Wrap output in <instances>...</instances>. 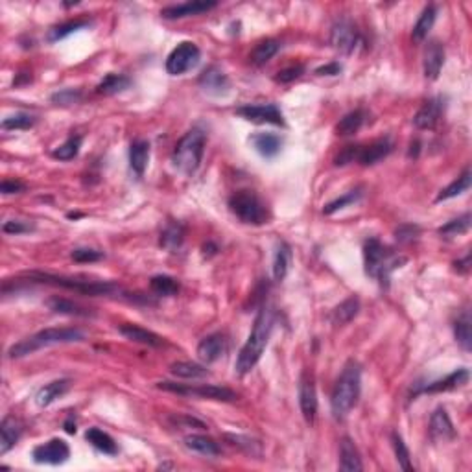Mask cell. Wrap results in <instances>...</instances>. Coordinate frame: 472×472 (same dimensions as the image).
<instances>
[{
	"label": "cell",
	"mask_w": 472,
	"mask_h": 472,
	"mask_svg": "<svg viewBox=\"0 0 472 472\" xmlns=\"http://www.w3.org/2000/svg\"><path fill=\"white\" fill-rule=\"evenodd\" d=\"M273 323H275V314L269 306H262L258 310L255 323H253L251 334L247 338V341L242 345L238 356L235 362L236 375H247L255 365L258 363L260 356H262L264 349L268 345L269 336H272Z\"/></svg>",
	"instance_id": "obj_1"
},
{
	"label": "cell",
	"mask_w": 472,
	"mask_h": 472,
	"mask_svg": "<svg viewBox=\"0 0 472 472\" xmlns=\"http://www.w3.org/2000/svg\"><path fill=\"white\" fill-rule=\"evenodd\" d=\"M362 391V368L354 360H349L336 380L331 397V408L334 419H345L349 411L356 406Z\"/></svg>",
	"instance_id": "obj_2"
},
{
	"label": "cell",
	"mask_w": 472,
	"mask_h": 472,
	"mask_svg": "<svg viewBox=\"0 0 472 472\" xmlns=\"http://www.w3.org/2000/svg\"><path fill=\"white\" fill-rule=\"evenodd\" d=\"M363 262L368 277L377 278L380 286L388 288L391 273L406 262L404 257H399L388 246H384L378 238H369L363 244Z\"/></svg>",
	"instance_id": "obj_3"
},
{
	"label": "cell",
	"mask_w": 472,
	"mask_h": 472,
	"mask_svg": "<svg viewBox=\"0 0 472 472\" xmlns=\"http://www.w3.org/2000/svg\"><path fill=\"white\" fill-rule=\"evenodd\" d=\"M205 144H207V135L200 127H192L190 132L184 133L172 152L173 168L184 175L198 172L203 159Z\"/></svg>",
	"instance_id": "obj_4"
},
{
	"label": "cell",
	"mask_w": 472,
	"mask_h": 472,
	"mask_svg": "<svg viewBox=\"0 0 472 472\" xmlns=\"http://www.w3.org/2000/svg\"><path fill=\"white\" fill-rule=\"evenodd\" d=\"M85 334L79 329H45L37 332L26 340L19 341L15 345L10 347L8 356L10 358H24L28 354H33L42 347L59 345V343H74V341H84Z\"/></svg>",
	"instance_id": "obj_5"
},
{
	"label": "cell",
	"mask_w": 472,
	"mask_h": 472,
	"mask_svg": "<svg viewBox=\"0 0 472 472\" xmlns=\"http://www.w3.org/2000/svg\"><path fill=\"white\" fill-rule=\"evenodd\" d=\"M28 278H32L36 283L52 284V286H59V288L72 290L78 294L85 295H113L116 292H120V288L115 283H100V281H79V278L63 277V275H52V273L45 272H30L26 273Z\"/></svg>",
	"instance_id": "obj_6"
},
{
	"label": "cell",
	"mask_w": 472,
	"mask_h": 472,
	"mask_svg": "<svg viewBox=\"0 0 472 472\" xmlns=\"http://www.w3.org/2000/svg\"><path fill=\"white\" fill-rule=\"evenodd\" d=\"M229 209L233 214L247 226H264L268 223L269 212L266 205L251 190H240L229 198Z\"/></svg>",
	"instance_id": "obj_7"
},
{
	"label": "cell",
	"mask_w": 472,
	"mask_h": 472,
	"mask_svg": "<svg viewBox=\"0 0 472 472\" xmlns=\"http://www.w3.org/2000/svg\"><path fill=\"white\" fill-rule=\"evenodd\" d=\"M159 389L170 391V393L184 395V397H198L205 400H218V402H235L238 395L229 388L223 386H212V384H203V386H192V384H175V382H159Z\"/></svg>",
	"instance_id": "obj_8"
},
{
	"label": "cell",
	"mask_w": 472,
	"mask_h": 472,
	"mask_svg": "<svg viewBox=\"0 0 472 472\" xmlns=\"http://www.w3.org/2000/svg\"><path fill=\"white\" fill-rule=\"evenodd\" d=\"M200 59L201 52L194 42L190 41L179 42L178 47L170 52L168 59H166V72L172 74V76H179V74L189 72V70H192L194 67H198Z\"/></svg>",
	"instance_id": "obj_9"
},
{
	"label": "cell",
	"mask_w": 472,
	"mask_h": 472,
	"mask_svg": "<svg viewBox=\"0 0 472 472\" xmlns=\"http://www.w3.org/2000/svg\"><path fill=\"white\" fill-rule=\"evenodd\" d=\"M331 45L340 54H352L362 45V36L349 19H340L331 28Z\"/></svg>",
	"instance_id": "obj_10"
},
{
	"label": "cell",
	"mask_w": 472,
	"mask_h": 472,
	"mask_svg": "<svg viewBox=\"0 0 472 472\" xmlns=\"http://www.w3.org/2000/svg\"><path fill=\"white\" fill-rule=\"evenodd\" d=\"M33 462L39 465H63L70 457V446L63 439H50L32 450Z\"/></svg>",
	"instance_id": "obj_11"
},
{
	"label": "cell",
	"mask_w": 472,
	"mask_h": 472,
	"mask_svg": "<svg viewBox=\"0 0 472 472\" xmlns=\"http://www.w3.org/2000/svg\"><path fill=\"white\" fill-rule=\"evenodd\" d=\"M236 115L246 118L255 124H273V126H284L283 113L275 104H260V105H242L236 109Z\"/></svg>",
	"instance_id": "obj_12"
},
{
	"label": "cell",
	"mask_w": 472,
	"mask_h": 472,
	"mask_svg": "<svg viewBox=\"0 0 472 472\" xmlns=\"http://www.w3.org/2000/svg\"><path fill=\"white\" fill-rule=\"evenodd\" d=\"M299 406L303 411L304 420L308 425H314L315 415H317V393H315V384L312 375L303 372L299 380Z\"/></svg>",
	"instance_id": "obj_13"
},
{
	"label": "cell",
	"mask_w": 472,
	"mask_h": 472,
	"mask_svg": "<svg viewBox=\"0 0 472 472\" xmlns=\"http://www.w3.org/2000/svg\"><path fill=\"white\" fill-rule=\"evenodd\" d=\"M218 2H207V0H190V2H183V4H173L166 6L161 10V15L163 19H170V21H175V19H184V17H194L201 15V13H207V11L214 10Z\"/></svg>",
	"instance_id": "obj_14"
},
{
	"label": "cell",
	"mask_w": 472,
	"mask_h": 472,
	"mask_svg": "<svg viewBox=\"0 0 472 472\" xmlns=\"http://www.w3.org/2000/svg\"><path fill=\"white\" fill-rule=\"evenodd\" d=\"M391 152H393V142L389 141L388 136H384V139L372 141L368 146H360L356 161L362 166H372V164L380 163L382 159L388 157Z\"/></svg>",
	"instance_id": "obj_15"
},
{
	"label": "cell",
	"mask_w": 472,
	"mask_h": 472,
	"mask_svg": "<svg viewBox=\"0 0 472 472\" xmlns=\"http://www.w3.org/2000/svg\"><path fill=\"white\" fill-rule=\"evenodd\" d=\"M227 351V340L223 334H210V336L203 338L198 345V358L203 363L218 362Z\"/></svg>",
	"instance_id": "obj_16"
},
{
	"label": "cell",
	"mask_w": 472,
	"mask_h": 472,
	"mask_svg": "<svg viewBox=\"0 0 472 472\" xmlns=\"http://www.w3.org/2000/svg\"><path fill=\"white\" fill-rule=\"evenodd\" d=\"M443 65H445V47L439 41H430L425 50V61H423L425 78L436 81L439 78Z\"/></svg>",
	"instance_id": "obj_17"
},
{
	"label": "cell",
	"mask_w": 472,
	"mask_h": 472,
	"mask_svg": "<svg viewBox=\"0 0 472 472\" xmlns=\"http://www.w3.org/2000/svg\"><path fill=\"white\" fill-rule=\"evenodd\" d=\"M430 437L436 443H446L456 437V430L445 408H437L430 417Z\"/></svg>",
	"instance_id": "obj_18"
},
{
	"label": "cell",
	"mask_w": 472,
	"mask_h": 472,
	"mask_svg": "<svg viewBox=\"0 0 472 472\" xmlns=\"http://www.w3.org/2000/svg\"><path fill=\"white\" fill-rule=\"evenodd\" d=\"M443 100L441 98H432V100L425 102V105L420 107L414 116V126L417 129H434L437 126V122L443 113Z\"/></svg>",
	"instance_id": "obj_19"
},
{
	"label": "cell",
	"mask_w": 472,
	"mask_h": 472,
	"mask_svg": "<svg viewBox=\"0 0 472 472\" xmlns=\"http://www.w3.org/2000/svg\"><path fill=\"white\" fill-rule=\"evenodd\" d=\"M471 378V372L469 369H457V371L446 375L445 378L436 380V382H430L428 386H425L423 389H419L417 393H445V391H452V389H457L465 386Z\"/></svg>",
	"instance_id": "obj_20"
},
{
	"label": "cell",
	"mask_w": 472,
	"mask_h": 472,
	"mask_svg": "<svg viewBox=\"0 0 472 472\" xmlns=\"http://www.w3.org/2000/svg\"><path fill=\"white\" fill-rule=\"evenodd\" d=\"M200 87L212 96H223L229 93V79L218 67H209L200 76Z\"/></svg>",
	"instance_id": "obj_21"
},
{
	"label": "cell",
	"mask_w": 472,
	"mask_h": 472,
	"mask_svg": "<svg viewBox=\"0 0 472 472\" xmlns=\"http://www.w3.org/2000/svg\"><path fill=\"white\" fill-rule=\"evenodd\" d=\"M120 334L126 340L133 341V343H141V345H148V347H163L164 340L155 332L148 331V329H142L139 325H132V323H126V325H122Z\"/></svg>",
	"instance_id": "obj_22"
},
{
	"label": "cell",
	"mask_w": 472,
	"mask_h": 472,
	"mask_svg": "<svg viewBox=\"0 0 472 472\" xmlns=\"http://www.w3.org/2000/svg\"><path fill=\"white\" fill-rule=\"evenodd\" d=\"M22 436V425L15 417L8 415L2 423H0V454L4 456L17 445V441Z\"/></svg>",
	"instance_id": "obj_23"
},
{
	"label": "cell",
	"mask_w": 472,
	"mask_h": 472,
	"mask_svg": "<svg viewBox=\"0 0 472 472\" xmlns=\"http://www.w3.org/2000/svg\"><path fill=\"white\" fill-rule=\"evenodd\" d=\"M340 471L358 472L363 471L362 457L358 452L356 445L349 437H343L340 443Z\"/></svg>",
	"instance_id": "obj_24"
},
{
	"label": "cell",
	"mask_w": 472,
	"mask_h": 472,
	"mask_svg": "<svg viewBox=\"0 0 472 472\" xmlns=\"http://www.w3.org/2000/svg\"><path fill=\"white\" fill-rule=\"evenodd\" d=\"M68 389H70V380L67 378H61V380H54V382L47 384L45 388H41L37 391L36 395V402L37 406H41V408H47L52 402H56L58 399H61L65 393H67Z\"/></svg>",
	"instance_id": "obj_25"
},
{
	"label": "cell",
	"mask_w": 472,
	"mask_h": 472,
	"mask_svg": "<svg viewBox=\"0 0 472 472\" xmlns=\"http://www.w3.org/2000/svg\"><path fill=\"white\" fill-rule=\"evenodd\" d=\"M249 142L266 159H273L275 155H278L281 148H283V139L275 133H257L249 139Z\"/></svg>",
	"instance_id": "obj_26"
},
{
	"label": "cell",
	"mask_w": 472,
	"mask_h": 472,
	"mask_svg": "<svg viewBox=\"0 0 472 472\" xmlns=\"http://www.w3.org/2000/svg\"><path fill=\"white\" fill-rule=\"evenodd\" d=\"M48 308L56 312V314H63V315H74V317H91V315H95V312L91 308H85L81 304L74 303L70 299H65V297H50L47 301Z\"/></svg>",
	"instance_id": "obj_27"
},
{
	"label": "cell",
	"mask_w": 472,
	"mask_h": 472,
	"mask_svg": "<svg viewBox=\"0 0 472 472\" xmlns=\"http://www.w3.org/2000/svg\"><path fill=\"white\" fill-rule=\"evenodd\" d=\"M150 163V142L148 141H135L129 146V166L133 172L142 178Z\"/></svg>",
	"instance_id": "obj_28"
},
{
	"label": "cell",
	"mask_w": 472,
	"mask_h": 472,
	"mask_svg": "<svg viewBox=\"0 0 472 472\" xmlns=\"http://www.w3.org/2000/svg\"><path fill=\"white\" fill-rule=\"evenodd\" d=\"M85 439L102 454H107V456H116L118 454V445L115 443V439L109 434H105L104 430H100V428H96V426L85 432Z\"/></svg>",
	"instance_id": "obj_29"
},
{
	"label": "cell",
	"mask_w": 472,
	"mask_h": 472,
	"mask_svg": "<svg viewBox=\"0 0 472 472\" xmlns=\"http://www.w3.org/2000/svg\"><path fill=\"white\" fill-rule=\"evenodd\" d=\"M184 446L207 457H216L221 454L220 445L214 439H210L207 436H200V434H192V436L184 437Z\"/></svg>",
	"instance_id": "obj_30"
},
{
	"label": "cell",
	"mask_w": 472,
	"mask_h": 472,
	"mask_svg": "<svg viewBox=\"0 0 472 472\" xmlns=\"http://www.w3.org/2000/svg\"><path fill=\"white\" fill-rule=\"evenodd\" d=\"M358 312H360V299L352 295V297L345 299L343 303L338 304L336 308L332 310L331 320L336 327H343L347 325V323H351V321L358 315Z\"/></svg>",
	"instance_id": "obj_31"
},
{
	"label": "cell",
	"mask_w": 472,
	"mask_h": 472,
	"mask_svg": "<svg viewBox=\"0 0 472 472\" xmlns=\"http://www.w3.org/2000/svg\"><path fill=\"white\" fill-rule=\"evenodd\" d=\"M365 118H368V113L363 109H356L347 113L343 118L336 124V135L340 136H349L354 135L362 129V126L365 124Z\"/></svg>",
	"instance_id": "obj_32"
},
{
	"label": "cell",
	"mask_w": 472,
	"mask_h": 472,
	"mask_svg": "<svg viewBox=\"0 0 472 472\" xmlns=\"http://www.w3.org/2000/svg\"><path fill=\"white\" fill-rule=\"evenodd\" d=\"M129 87H132V79L124 76V74H107L96 87V93L98 95L113 96L118 95V93H124Z\"/></svg>",
	"instance_id": "obj_33"
},
{
	"label": "cell",
	"mask_w": 472,
	"mask_h": 472,
	"mask_svg": "<svg viewBox=\"0 0 472 472\" xmlns=\"http://www.w3.org/2000/svg\"><path fill=\"white\" fill-rule=\"evenodd\" d=\"M290 260H292V249L286 242H278L277 249H275V257H273V278L275 281H284L288 275Z\"/></svg>",
	"instance_id": "obj_34"
},
{
	"label": "cell",
	"mask_w": 472,
	"mask_h": 472,
	"mask_svg": "<svg viewBox=\"0 0 472 472\" xmlns=\"http://www.w3.org/2000/svg\"><path fill=\"white\" fill-rule=\"evenodd\" d=\"M437 17V10L436 6H426L423 13H420L419 21L415 22L414 32H411V37H414L415 42H423L428 37L430 30L434 28V22H436Z\"/></svg>",
	"instance_id": "obj_35"
},
{
	"label": "cell",
	"mask_w": 472,
	"mask_h": 472,
	"mask_svg": "<svg viewBox=\"0 0 472 472\" xmlns=\"http://www.w3.org/2000/svg\"><path fill=\"white\" fill-rule=\"evenodd\" d=\"M471 183H472L471 168H465L456 181H452L446 189L441 190L439 196H437V201H446V200H452V198H456V196L465 194V192L471 189Z\"/></svg>",
	"instance_id": "obj_36"
},
{
	"label": "cell",
	"mask_w": 472,
	"mask_h": 472,
	"mask_svg": "<svg viewBox=\"0 0 472 472\" xmlns=\"http://www.w3.org/2000/svg\"><path fill=\"white\" fill-rule=\"evenodd\" d=\"M454 334L456 341L462 345L463 351H471L472 345V331H471V312L463 310L462 314L457 315L456 323H454Z\"/></svg>",
	"instance_id": "obj_37"
},
{
	"label": "cell",
	"mask_w": 472,
	"mask_h": 472,
	"mask_svg": "<svg viewBox=\"0 0 472 472\" xmlns=\"http://www.w3.org/2000/svg\"><path fill=\"white\" fill-rule=\"evenodd\" d=\"M170 372L173 377L187 378V380H198V378H207L210 375L209 369L192 362H175L170 365Z\"/></svg>",
	"instance_id": "obj_38"
},
{
	"label": "cell",
	"mask_w": 472,
	"mask_h": 472,
	"mask_svg": "<svg viewBox=\"0 0 472 472\" xmlns=\"http://www.w3.org/2000/svg\"><path fill=\"white\" fill-rule=\"evenodd\" d=\"M184 242V227L179 221H172L166 226L163 233H161V246L168 251H175L183 246Z\"/></svg>",
	"instance_id": "obj_39"
},
{
	"label": "cell",
	"mask_w": 472,
	"mask_h": 472,
	"mask_svg": "<svg viewBox=\"0 0 472 472\" xmlns=\"http://www.w3.org/2000/svg\"><path fill=\"white\" fill-rule=\"evenodd\" d=\"M278 48H281V42H278L277 39H266V41H260L257 47L253 48L249 59H251L253 65L260 67V65L268 63L269 59H272L273 56L278 52Z\"/></svg>",
	"instance_id": "obj_40"
},
{
	"label": "cell",
	"mask_w": 472,
	"mask_h": 472,
	"mask_svg": "<svg viewBox=\"0 0 472 472\" xmlns=\"http://www.w3.org/2000/svg\"><path fill=\"white\" fill-rule=\"evenodd\" d=\"M150 288L157 297H173L179 292V283L170 275H155L150 281Z\"/></svg>",
	"instance_id": "obj_41"
},
{
	"label": "cell",
	"mask_w": 472,
	"mask_h": 472,
	"mask_svg": "<svg viewBox=\"0 0 472 472\" xmlns=\"http://www.w3.org/2000/svg\"><path fill=\"white\" fill-rule=\"evenodd\" d=\"M391 445H393L395 456H397V462H399L400 469L406 472L414 471V465H411V457H409V450L406 446L404 439L400 437L399 432H393L391 434Z\"/></svg>",
	"instance_id": "obj_42"
},
{
	"label": "cell",
	"mask_w": 472,
	"mask_h": 472,
	"mask_svg": "<svg viewBox=\"0 0 472 472\" xmlns=\"http://www.w3.org/2000/svg\"><path fill=\"white\" fill-rule=\"evenodd\" d=\"M79 148H81V136L72 135L68 136L61 146L56 148L52 152V155L56 159H59V161H72L74 157H78Z\"/></svg>",
	"instance_id": "obj_43"
},
{
	"label": "cell",
	"mask_w": 472,
	"mask_h": 472,
	"mask_svg": "<svg viewBox=\"0 0 472 472\" xmlns=\"http://www.w3.org/2000/svg\"><path fill=\"white\" fill-rule=\"evenodd\" d=\"M37 118L30 113H15L2 120V129L6 132H15V129H30L36 126Z\"/></svg>",
	"instance_id": "obj_44"
},
{
	"label": "cell",
	"mask_w": 472,
	"mask_h": 472,
	"mask_svg": "<svg viewBox=\"0 0 472 472\" xmlns=\"http://www.w3.org/2000/svg\"><path fill=\"white\" fill-rule=\"evenodd\" d=\"M471 214H463L459 216V218H456V220L448 221L446 226H443L439 229V235L445 236V238H452V236H457V235H465V233L471 229Z\"/></svg>",
	"instance_id": "obj_45"
},
{
	"label": "cell",
	"mask_w": 472,
	"mask_h": 472,
	"mask_svg": "<svg viewBox=\"0 0 472 472\" xmlns=\"http://www.w3.org/2000/svg\"><path fill=\"white\" fill-rule=\"evenodd\" d=\"M89 26V21H68V22H63V24H59V26L52 28L50 30V33H48V41H61V39H65V37H68L70 33L78 32V30H81V28H87Z\"/></svg>",
	"instance_id": "obj_46"
},
{
	"label": "cell",
	"mask_w": 472,
	"mask_h": 472,
	"mask_svg": "<svg viewBox=\"0 0 472 472\" xmlns=\"http://www.w3.org/2000/svg\"><path fill=\"white\" fill-rule=\"evenodd\" d=\"M362 198V190H351V192H347L345 196H341V198H338V200L331 201V203H327L325 207H323V214L331 216L334 214V212H338V210L345 209V207H349V205L356 203L358 200Z\"/></svg>",
	"instance_id": "obj_47"
},
{
	"label": "cell",
	"mask_w": 472,
	"mask_h": 472,
	"mask_svg": "<svg viewBox=\"0 0 472 472\" xmlns=\"http://www.w3.org/2000/svg\"><path fill=\"white\" fill-rule=\"evenodd\" d=\"M50 100L56 105H72L81 100V91L79 89H61L54 93Z\"/></svg>",
	"instance_id": "obj_48"
},
{
	"label": "cell",
	"mask_w": 472,
	"mask_h": 472,
	"mask_svg": "<svg viewBox=\"0 0 472 472\" xmlns=\"http://www.w3.org/2000/svg\"><path fill=\"white\" fill-rule=\"evenodd\" d=\"M70 257L76 262H98L104 258V253L96 251V249H89V247H78L70 253Z\"/></svg>",
	"instance_id": "obj_49"
},
{
	"label": "cell",
	"mask_w": 472,
	"mask_h": 472,
	"mask_svg": "<svg viewBox=\"0 0 472 472\" xmlns=\"http://www.w3.org/2000/svg\"><path fill=\"white\" fill-rule=\"evenodd\" d=\"M303 72H304L303 65H294V67L283 68V70H278V72L275 74V81H277V84H292V81H295L297 78H301Z\"/></svg>",
	"instance_id": "obj_50"
},
{
	"label": "cell",
	"mask_w": 472,
	"mask_h": 472,
	"mask_svg": "<svg viewBox=\"0 0 472 472\" xmlns=\"http://www.w3.org/2000/svg\"><path fill=\"white\" fill-rule=\"evenodd\" d=\"M358 152H360V146H347L343 148L340 153L334 159V164L336 166H345L349 163H354L358 159Z\"/></svg>",
	"instance_id": "obj_51"
},
{
	"label": "cell",
	"mask_w": 472,
	"mask_h": 472,
	"mask_svg": "<svg viewBox=\"0 0 472 472\" xmlns=\"http://www.w3.org/2000/svg\"><path fill=\"white\" fill-rule=\"evenodd\" d=\"M33 229V226L26 223V221H19V220H10L6 221L4 226H2V231L6 235H24V233H30Z\"/></svg>",
	"instance_id": "obj_52"
},
{
	"label": "cell",
	"mask_w": 472,
	"mask_h": 472,
	"mask_svg": "<svg viewBox=\"0 0 472 472\" xmlns=\"http://www.w3.org/2000/svg\"><path fill=\"white\" fill-rule=\"evenodd\" d=\"M397 240L402 242V244H408V242H414L417 236H419V227L417 226H400L397 231H395Z\"/></svg>",
	"instance_id": "obj_53"
},
{
	"label": "cell",
	"mask_w": 472,
	"mask_h": 472,
	"mask_svg": "<svg viewBox=\"0 0 472 472\" xmlns=\"http://www.w3.org/2000/svg\"><path fill=\"white\" fill-rule=\"evenodd\" d=\"M24 189H26V184L17 181V179H4L2 184H0V192L4 196L19 194V192H24Z\"/></svg>",
	"instance_id": "obj_54"
},
{
	"label": "cell",
	"mask_w": 472,
	"mask_h": 472,
	"mask_svg": "<svg viewBox=\"0 0 472 472\" xmlns=\"http://www.w3.org/2000/svg\"><path fill=\"white\" fill-rule=\"evenodd\" d=\"M341 72V65L340 63H329L325 65V67H320L317 70H315V74L317 76H338V74Z\"/></svg>",
	"instance_id": "obj_55"
},
{
	"label": "cell",
	"mask_w": 472,
	"mask_h": 472,
	"mask_svg": "<svg viewBox=\"0 0 472 472\" xmlns=\"http://www.w3.org/2000/svg\"><path fill=\"white\" fill-rule=\"evenodd\" d=\"M454 268H456L457 273H469V269H471V255L454 262Z\"/></svg>",
	"instance_id": "obj_56"
},
{
	"label": "cell",
	"mask_w": 472,
	"mask_h": 472,
	"mask_svg": "<svg viewBox=\"0 0 472 472\" xmlns=\"http://www.w3.org/2000/svg\"><path fill=\"white\" fill-rule=\"evenodd\" d=\"M65 432L67 434H76V423H74V415H68V419L65 420Z\"/></svg>",
	"instance_id": "obj_57"
}]
</instances>
